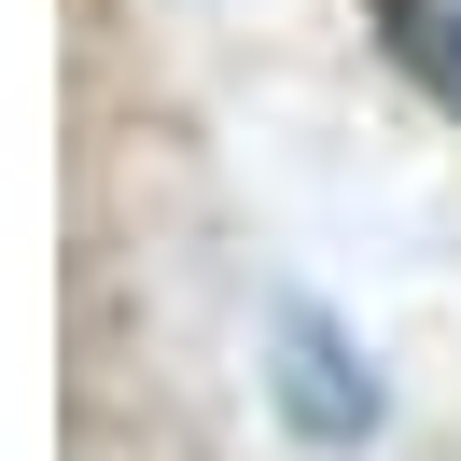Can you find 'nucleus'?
I'll list each match as a JSON object with an SVG mask.
<instances>
[{"mask_svg": "<svg viewBox=\"0 0 461 461\" xmlns=\"http://www.w3.org/2000/svg\"><path fill=\"white\" fill-rule=\"evenodd\" d=\"M280 349H294V364H280V392H294V420H321V433H364V420H377V392H364V377L336 364V336H321L308 308L280 321Z\"/></svg>", "mask_w": 461, "mask_h": 461, "instance_id": "nucleus-1", "label": "nucleus"}, {"mask_svg": "<svg viewBox=\"0 0 461 461\" xmlns=\"http://www.w3.org/2000/svg\"><path fill=\"white\" fill-rule=\"evenodd\" d=\"M377 29H392V57L461 113V0H377Z\"/></svg>", "mask_w": 461, "mask_h": 461, "instance_id": "nucleus-2", "label": "nucleus"}]
</instances>
